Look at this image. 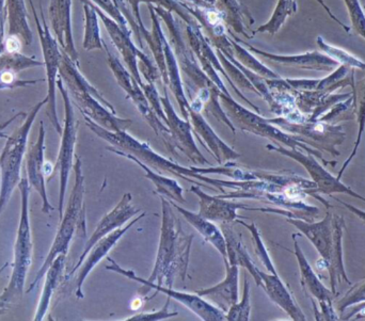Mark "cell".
<instances>
[{"mask_svg":"<svg viewBox=\"0 0 365 321\" xmlns=\"http://www.w3.org/2000/svg\"><path fill=\"white\" fill-rule=\"evenodd\" d=\"M250 284L245 275L244 293L240 302L235 303L230 307L225 313V320L229 321H249L250 320Z\"/></svg>","mask_w":365,"mask_h":321,"instance_id":"37","label":"cell"},{"mask_svg":"<svg viewBox=\"0 0 365 321\" xmlns=\"http://www.w3.org/2000/svg\"><path fill=\"white\" fill-rule=\"evenodd\" d=\"M61 53L60 77L66 83V90L74 98L81 112L110 132L128 130L133 124L132 120L115 117V108L88 83L77 68L76 63L66 53Z\"/></svg>","mask_w":365,"mask_h":321,"instance_id":"3","label":"cell"},{"mask_svg":"<svg viewBox=\"0 0 365 321\" xmlns=\"http://www.w3.org/2000/svg\"><path fill=\"white\" fill-rule=\"evenodd\" d=\"M259 277H261L262 283H263V290L268 295L270 299L280 307L283 311L287 312L292 320H306L304 313L300 311L299 307L295 303L291 293L285 288L278 273H265L259 270Z\"/></svg>","mask_w":365,"mask_h":321,"instance_id":"27","label":"cell"},{"mask_svg":"<svg viewBox=\"0 0 365 321\" xmlns=\"http://www.w3.org/2000/svg\"><path fill=\"white\" fill-rule=\"evenodd\" d=\"M86 124L88 127L98 135L101 139L110 143L113 147L121 149V151L128 152L132 154L135 157L145 162L148 166L152 168L158 169V170L167 171L175 177L186 179L189 183L197 184L200 187H214L220 190L225 194V188H229L232 190H259L263 188V181H222V179H210L206 175L197 173L193 168H186L177 162H171L167 158L163 157L160 154L155 153L151 149L150 144L141 141L137 140L134 137L130 136L123 132H110L106 128L98 125L96 122L92 121L87 115H83Z\"/></svg>","mask_w":365,"mask_h":321,"instance_id":"1","label":"cell"},{"mask_svg":"<svg viewBox=\"0 0 365 321\" xmlns=\"http://www.w3.org/2000/svg\"><path fill=\"white\" fill-rule=\"evenodd\" d=\"M169 305H170V298L168 297L166 305L162 310L158 312H150V313H140L132 317L126 318V321H158L168 320V318L175 317L179 315L178 312L169 311Z\"/></svg>","mask_w":365,"mask_h":321,"instance_id":"41","label":"cell"},{"mask_svg":"<svg viewBox=\"0 0 365 321\" xmlns=\"http://www.w3.org/2000/svg\"><path fill=\"white\" fill-rule=\"evenodd\" d=\"M92 2L96 4L100 9H103L109 17H113V21H117L119 23L120 27L124 30V31L132 33V29L128 28V21L124 17L123 13L119 10L115 2L113 0H92Z\"/></svg>","mask_w":365,"mask_h":321,"instance_id":"40","label":"cell"},{"mask_svg":"<svg viewBox=\"0 0 365 321\" xmlns=\"http://www.w3.org/2000/svg\"><path fill=\"white\" fill-rule=\"evenodd\" d=\"M297 10L298 4L296 0H278V4H277L276 9H274L269 21L257 28L255 31H253V33L268 32L272 36H274L282 27L287 17L295 14Z\"/></svg>","mask_w":365,"mask_h":321,"instance_id":"32","label":"cell"},{"mask_svg":"<svg viewBox=\"0 0 365 321\" xmlns=\"http://www.w3.org/2000/svg\"><path fill=\"white\" fill-rule=\"evenodd\" d=\"M245 45L257 55L267 58V59L278 62V63L284 64V65L295 66V68H304V70H319V72H332L339 66L334 60L321 51H310V53H302V55H276V53L259 51L247 43H245Z\"/></svg>","mask_w":365,"mask_h":321,"instance_id":"21","label":"cell"},{"mask_svg":"<svg viewBox=\"0 0 365 321\" xmlns=\"http://www.w3.org/2000/svg\"><path fill=\"white\" fill-rule=\"evenodd\" d=\"M42 65H44V62L38 61L34 56L27 57L19 51L9 53L4 51L0 53V75L6 72L19 75L21 70Z\"/></svg>","mask_w":365,"mask_h":321,"instance_id":"33","label":"cell"},{"mask_svg":"<svg viewBox=\"0 0 365 321\" xmlns=\"http://www.w3.org/2000/svg\"><path fill=\"white\" fill-rule=\"evenodd\" d=\"M336 201H340V200H338V199H336ZM340 202H341V201H340ZM341 203H343V204H344L345 206L347 207V209H351V211H354V213H355L356 215L359 216V217L361 218V219H364L365 221L364 211H360V209H355V207L351 206V205L346 204V203H344V202H341Z\"/></svg>","mask_w":365,"mask_h":321,"instance_id":"47","label":"cell"},{"mask_svg":"<svg viewBox=\"0 0 365 321\" xmlns=\"http://www.w3.org/2000/svg\"><path fill=\"white\" fill-rule=\"evenodd\" d=\"M73 170L75 172V183L71 192L70 200H68V206H66V213L63 217L60 220V226L58 228L57 235L55 241L51 246V251L47 254L46 260L44 264L41 267L40 270L36 273V279L30 284L26 294H30L36 290V286L40 283L42 278L44 277L49 267L53 264L60 254L66 256L68 248H70L71 241H72L74 235H78L81 238L87 236V219H86V206L83 203V196H85V177L81 169V159L79 156L75 155V164H73Z\"/></svg>","mask_w":365,"mask_h":321,"instance_id":"4","label":"cell"},{"mask_svg":"<svg viewBox=\"0 0 365 321\" xmlns=\"http://www.w3.org/2000/svg\"><path fill=\"white\" fill-rule=\"evenodd\" d=\"M83 2L86 16L85 38L83 48L86 51L92 49H104V42L101 38L100 27H98V13L96 6L89 0H81Z\"/></svg>","mask_w":365,"mask_h":321,"instance_id":"31","label":"cell"},{"mask_svg":"<svg viewBox=\"0 0 365 321\" xmlns=\"http://www.w3.org/2000/svg\"><path fill=\"white\" fill-rule=\"evenodd\" d=\"M162 202V230L160 247L151 277L147 281L173 288L178 277L184 281L188 270L193 235L182 231L181 220L175 215L170 200L160 196Z\"/></svg>","mask_w":365,"mask_h":321,"instance_id":"2","label":"cell"},{"mask_svg":"<svg viewBox=\"0 0 365 321\" xmlns=\"http://www.w3.org/2000/svg\"><path fill=\"white\" fill-rule=\"evenodd\" d=\"M107 53H108V64L110 66L111 70L115 74V79L119 83L120 87L128 93V98L134 102L135 106L138 108L139 112L143 115V117L147 120L148 123L151 125L155 132L156 136L162 139L163 142L167 147V149L171 154H175L177 149H175V142H173V136H171L170 130L168 126L163 122V120L156 115L154 109L150 105L145 92L141 89L140 85L137 83L136 79L134 78L132 74L124 68L123 64L118 59L117 56L113 55L109 51L108 47L105 45Z\"/></svg>","mask_w":365,"mask_h":321,"instance_id":"8","label":"cell"},{"mask_svg":"<svg viewBox=\"0 0 365 321\" xmlns=\"http://www.w3.org/2000/svg\"><path fill=\"white\" fill-rule=\"evenodd\" d=\"M94 6H96V13H98V16L101 17L103 23H104L113 44L115 45L118 51L121 53L128 70H130V74L134 76L137 83L140 85V87H143V83L141 80L140 73H139L138 68L139 61L140 62L141 73H143L147 83H155V81L160 78V73H158V68L153 65L149 57L133 44L132 40H130V34L132 33L124 31L117 21H113L108 15L103 12L102 9L98 8L96 4H94Z\"/></svg>","mask_w":365,"mask_h":321,"instance_id":"10","label":"cell"},{"mask_svg":"<svg viewBox=\"0 0 365 321\" xmlns=\"http://www.w3.org/2000/svg\"><path fill=\"white\" fill-rule=\"evenodd\" d=\"M6 267H9L8 263H6V264H4V266L0 267V275H1L2 271H4V269L6 268Z\"/></svg>","mask_w":365,"mask_h":321,"instance_id":"48","label":"cell"},{"mask_svg":"<svg viewBox=\"0 0 365 321\" xmlns=\"http://www.w3.org/2000/svg\"><path fill=\"white\" fill-rule=\"evenodd\" d=\"M317 2H319V4H321L322 6H323L324 9H325L326 12H327V14L329 15L330 19H334V21H336V23H338L339 26H341V27L344 29V31L346 32H351V28L349 27V26L345 25L343 21H341L340 19H338V17L336 16V15L334 14V12H332L331 10H330L329 6H327V4H325V1L324 0H317Z\"/></svg>","mask_w":365,"mask_h":321,"instance_id":"45","label":"cell"},{"mask_svg":"<svg viewBox=\"0 0 365 321\" xmlns=\"http://www.w3.org/2000/svg\"><path fill=\"white\" fill-rule=\"evenodd\" d=\"M355 31L365 40V12L359 0H344Z\"/></svg>","mask_w":365,"mask_h":321,"instance_id":"39","label":"cell"},{"mask_svg":"<svg viewBox=\"0 0 365 321\" xmlns=\"http://www.w3.org/2000/svg\"><path fill=\"white\" fill-rule=\"evenodd\" d=\"M106 149L107 151L111 152V153L115 154V155L128 158V159L132 160L133 162L138 164V166L145 171V177L154 184L160 196H164L165 198L168 199V200L173 201V202L180 203V204L186 203V200H185L184 196H182V186L180 185L175 179H169V177L154 172L148 164L141 162L138 158L135 157L132 154L128 153V152L121 151V149H117V147H113V145L107 147Z\"/></svg>","mask_w":365,"mask_h":321,"instance_id":"26","label":"cell"},{"mask_svg":"<svg viewBox=\"0 0 365 321\" xmlns=\"http://www.w3.org/2000/svg\"><path fill=\"white\" fill-rule=\"evenodd\" d=\"M219 100H220L221 106L225 108V110H227L225 112L227 113V117H230L231 122H235L240 130L270 139L276 143L289 145L291 149H297L298 147H302L312 155L317 153L310 147L302 144L295 137L289 136L282 130H278L274 124L270 123L269 120L264 119L257 113L252 112L245 107L240 106L231 98V94L220 92Z\"/></svg>","mask_w":365,"mask_h":321,"instance_id":"7","label":"cell"},{"mask_svg":"<svg viewBox=\"0 0 365 321\" xmlns=\"http://www.w3.org/2000/svg\"><path fill=\"white\" fill-rule=\"evenodd\" d=\"M108 262L110 263V265L106 267L107 270L119 273V275H124V277L128 278V279L133 280V281L140 282L143 288L139 290V294L143 295V296L148 294V290H154L158 293L167 295L170 299H175V301L181 303L182 305L190 310L191 312H193L202 320H225V312L221 311L220 309L210 303V301L197 296V294H187V293L173 290V288L158 285V284L152 283V282L147 281V280L143 279V278L137 277L134 271L125 270V269L122 268L113 258H108Z\"/></svg>","mask_w":365,"mask_h":321,"instance_id":"12","label":"cell"},{"mask_svg":"<svg viewBox=\"0 0 365 321\" xmlns=\"http://www.w3.org/2000/svg\"><path fill=\"white\" fill-rule=\"evenodd\" d=\"M19 190L21 194V218L14 245V260L11 265L12 275L9 285L0 295V310L4 311H6L13 302L23 297L26 277L32 263L34 243L29 219V196L31 188L28 183L27 177H21Z\"/></svg>","mask_w":365,"mask_h":321,"instance_id":"5","label":"cell"},{"mask_svg":"<svg viewBox=\"0 0 365 321\" xmlns=\"http://www.w3.org/2000/svg\"><path fill=\"white\" fill-rule=\"evenodd\" d=\"M230 42H231L232 49H233V55L235 53L236 57L240 60V63H244L245 65L248 66V68H250V70H252L253 73L263 77V78H281L278 74L272 72L267 66L264 65L259 60L252 57L246 49L242 48L237 43L234 42V40H230Z\"/></svg>","mask_w":365,"mask_h":321,"instance_id":"36","label":"cell"},{"mask_svg":"<svg viewBox=\"0 0 365 321\" xmlns=\"http://www.w3.org/2000/svg\"><path fill=\"white\" fill-rule=\"evenodd\" d=\"M175 209H177L182 217L186 219V221L190 224L191 226L195 228V231L200 233L204 241L206 243H210L219 253L222 256L223 262H225V267H229L230 264L227 262V243H225V236H223L222 231L219 228L216 224L210 220L205 219L202 217L199 214L192 213V211H187L182 209L180 205L175 204V202L170 201Z\"/></svg>","mask_w":365,"mask_h":321,"instance_id":"25","label":"cell"},{"mask_svg":"<svg viewBox=\"0 0 365 321\" xmlns=\"http://www.w3.org/2000/svg\"><path fill=\"white\" fill-rule=\"evenodd\" d=\"M66 256L60 254L53 261L48 270L45 273V284L43 288L42 295H41L40 301H38V309H36L34 321H40L46 315L47 311L51 305V297L55 293L56 288L59 285L60 278L63 273L64 266H66Z\"/></svg>","mask_w":365,"mask_h":321,"instance_id":"30","label":"cell"},{"mask_svg":"<svg viewBox=\"0 0 365 321\" xmlns=\"http://www.w3.org/2000/svg\"><path fill=\"white\" fill-rule=\"evenodd\" d=\"M48 98H45L42 102H38L26 117L25 122L19 130H15L6 139V145L0 155V215L10 202L11 196L15 188L19 187L21 181V164L25 157L26 147H27L28 136L32 124L38 115V111L43 106L47 105Z\"/></svg>","mask_w":365,"mask_h":321,"instance_id":"6","label":"cell"},{"mask_svg":"<svg viewBox=\"0 0 365 321\" xmlns=\"http://www.w3.org/2000/svg\"><path fill=\"white\" fill-rule=\"evenodd\" d=\"M31 6L32 12H34V21H36V29H38V36H40L41 46H42L43 56H44L45 70H46L47 80V102L46 115L51 125L55 128L56 132L62 135V130L59 123V117L57 115V105H56V87H57L58 75H59L60 62H61L62 53L59 51V44L57 40L51 36L49 31L48 26L43 14L42 6H41V17H42V23L36 14L32 0H29Z\"/></svg>","mask_w":365,"mask_h":321,"instance_id":"9","label":"cell"},{"mask_svg":"<svg viewBox=\"0 0 365 321\" xmlns=\"http://www.w3.org/2000/svg\"><path fill=\"white\" fill-rule=\"evenodd\" d=\"M294 246H295V254L299 263L300 273H302V284L304 290L310 292L313 296L317 297L321 303L325 320H336V314L332 310V293H330L323 284L317 279L313 269L309 265L308 261L304 258L299 245H298L296 234L293 235Z\"/></svg>","mask_w":365,"mask_h":321,"instance_id":"23","label":"cell"},{"mask_svg":"<svg viewBox=\"0 0 365 321\" xmlns=\"http://www.w3.org/2000/svg\"><path fill=\"white\" fill-rule=\"evenodd\" d=\"M57 87L61 93L64 102V127L62 130L61 145H60L59 154H58L56 169L59 170L60 187H59V219L63 217L64 199H66V188H68V177L72 170L73 159L75 157V144L77 139V127L78 122L75 117L74 109L68 90L64 88L63 80L58 75Z\"/></svg>","mask_w":365,"mask_h":321,"instance_id":"11","label":"cell"},{"mask_svg":"<svg viewBox=\"0 0 365 321\" xmlns=\"http://www.w3.org/2000/svg\"><path fill=\"white\" fill-rule=\"evenodd\" d=\"M236 223L240 226H245L250 231L251 235H252L253 241H255V251H257V256L261 258L262 263L264 266L267 269L268 273H277L276 269H274V264H272V260H270L269 254H268L267 249H266L265 245H264L263 241L261 238V234H259V228H257L255 223L251 222L250 224L246 223L242 220H236Z\"/></svg>","mask_w":365,"mask_h":321,"instance_id":"38","label":"cell"},{"mask_svg":"<svg viewBox=\"0 0 365 321\" xmlns=\"http://www.w3.org/2000/svg\"><path fill=\"white\" fill-rule=\"evenodd\" d=\"M317 43L322 53L331 58L339 65L347 66V68H351V70H357V68L358 70H365V62L360 60L359 58L351 55L345 49L341 48V47L328 44L324 40L323 36H317Z\"/></svg>","mask_w":365,"mask_h":321,"instance_id":"34","label":"cell"},{"mask_svg":"<svg viewBox=\"0 0 365 321\" xmlns=\"http://www.w3.org/2000/svg\"><path fill=\"white\" fill-rule=\"evenodd\" d=\"M147 216V213H143L140 216L136 218V219L130 221V223L126 224L125 226H122V228H117V230L111 232L110 234L107 235V236L103 237L101 241H98V243L94 245V247L92 248L91 251L88 254L87 258L83 261V265H81V268L78 269V275H77V281H76V297L78 299H83L85 295L83 293V283H85L86 279H87L89 273L96 268V265L101 262V261L104 260L107 256H108L110 250L117 245L118 241L122 238V236L128 233V231L132 228L134 224H136L137 222L140 221L143 218H145Z\"/></svg>","mask_w":365,"mask_h":321,"instance_id":"17","label":"cell"},{"mask_svg":"<svg viewBox=\"0 0 365 321\" xmlns=\"http://www.w3.org/2000/svg\"><path fill=\"white\" fill-rule=\"evenodd\" d=\"M225 269H227V277L221 283L205 290H197L195 294L202 298L207 299L210 303L227 313L232 305L238 302L240 267L229 266L225 267Z\"/></svg>","mask_w":365,"mask_h":321,"instance_id":"22","label":"cell"},{"mask_svg":"<svg viewBox=\"0 0 365 321\" xmlns=\"http://www.w3.org/2000/svg\"><path fill=\"white\" fill-rule=\"evenodd\" d=\"M6 19L9 23V36L19 38L24 44L30 46L34 34L27 21L25 0H6Z\"/></svg>","mask_w":365,"mask_h":321,"instance_id":"28","label":"cell"},{"mask_svg":"<svg viewBox=\"0 0 365 321\" xmlns=\"http://www.w3.org/2000/svg\"><path fill=\"white\" fill-rule=\"evenodd\" d=\"M221 231L227 243V262L230 266L244 267L252 275L257 285L259 288H263V283L259 275V269L255 266L248 250L246 249V246L242 243V235L234 231L231 223L221 224Z\"/></svg>","mask_w":365,"mask_h":321,"instance_id":"24","label":"cell"},{"mask_svg":"<svg viewBox=\"0 0 365 321\" xmlns=\"http://www.w3.org/2000/svg\"><path fill=\"white\" fill-rule=\"evenodd\" d=\"M163 46H164L165 58H166L168 87H170L171 91L173 92L175 98H177L182 117H184L185 120L189 121V110L191 108L188 100H187L186 95H185L184 90H182V81L181 74H180L179 64H178L177 58H175L173 48H171L169 43L167 42L164 34H163Z\"/></svg>","mask_w":365,"mask_h":321,"instance_id":"29","label":"cell"},{"mask_svg":"<svg viewBox=\"0 0 365 321\" xmlns=\"http://www.w3.org/2000/svg\"><path fill=\"white\" fill-rule=\"evenodd\" d=\"M71 6L72 0H51L49 17L56 34V40L61 47V51L66 53L77 64L78 53L73 40Z\"/></svg>","mask_w":365,"mask_h":321,"instance_id":"20","label":"cell"},{"mask_svg":"<svg viewBox=\"0 0 365 321\" xmlns=\"http://www.w3.org/2000/svg\"><path fill=\"white\" fill-rule=\"evenodd\" d=\"M132 201V194H124L121 200H120V202L115 205V209H111L108 214L104 216V218L101 220L100 223L96 226V231H94L92 236L90 237L87 243H86L85 249H83V252L81 253L78 262L75 265L72 271L68 273L66 279H70V278L74 275L75 273L81 268L83 261H85L89 252L91 251L92 248L94 247V245H96L98 241H101L103 237L110 234L111 232L117 230V228H122L128 220L132 219L133 217H135V216L140 213V209H136V207L133 205Z\"/></svg>","mask_w":365,"mask_h":321,"instance_id":"14","label":"cell"},{"mask_svg":"<svg viewBox=\"0 0 365 321\" xmlns=\"http://www.w3.org/2000/svg\"><path fill=\"white\" fill-rule=\"evenodd\" d=\"M130 6H132L133 15H134L135 19H136L137 23H138L139 28H140V33L141 36H143V40H147L150 36H151V32L148 31L145 29V25H143V19H141L140 12H139V4L141 2H145V4H153V0H128Z\"/></svg>","mask_w":365,"mask_h":321,"instance_id":"43","label":"cell"},{"mask_svg":"<svg viewBox=\"0 0 365 321\" xmlns=\"http://www.w3.org/2000/svg\"><path fill=\"white\" fill-rule=\"evenodd\" d=\"M353 290V292L349 293L347 296H345L343 300L339 302L338 307L341 312L344 311L347 307L354 305V303H359L361 302V301H365V282L360 286L357 285L356 290Z\"/></svg>","mask_w":365,"mask_h":321,"instance_id":"42","label":"cell"},{"mask_svg":"<svg viewBox=\"0 0 365 321\" xmlns=\"http://www.w3.org/2000/svg\"><path fill=\"white\" fill-rule=\"evenodd\" d=\"M21 115H25V113L19 112V115H14V117H11V119L9 120L8 122H6V123L1 124V125H0V138L8 139V135L4 134V128L8 127V126L10 125V124L12 123V122L14 121L15 119H17V117H21Z\"/></svg>","mask_w":365,"mask_h":321,"instance_id":"46","label":"cell"},{"mask_svg":"<svg viewBox=\"0 0 365 321\" xmlns=\"http://www.w3.org/2000/svg\"><path fill=\"white\" fill-rule=\"evenodd\" d=\"M266 149L269 151L278 152L282 155L287 156V157L293 158V159L299 162L304 168L309 171L313 181L317 185V191L325 192V194H332V192H346V194H351L355 198L361 199L365 201V199L361 198L359 194H356L355 192L351 191L349 187H345L344 185L339 181L338 179H334L327 171L324 170L319 166V162L311 157V156H306L304 154L300 153L298 149H287L285 147H281L280 144H268Z\"/></svg>","mask_w":365,"mask_h":321,"instance_id":"16","label":"cell"},{"mask_svg":"<svg viewBox=\"0 0 365 321\" xmlns=\"http://www.w3.org/2000/svg\"><path fill=\"white\" fill-rule=\"evenodd\" d=\"M160 102L167 117L166 125L170 130L175 149H181L189 159L192 160L193 164L203 167L210 166L208 160L197 149V143L193 139L190 121L182 120L175 112L169 98L167 85L164 87V96H160Z\"/></svg>","mask_w":365,"mask_h":321,"instance_id":"13","label":"cell"},{"mask_svg":"<svg viewBox=\"0 0 365 321\" xmlns=\"http://www.w3.org/2000/svg\"><path fill=\"white\" fill-rule=\"evenodd\" d=\"M189 191L199 198V215L210 221L232 223L235 222L237 218H242L237 215L238 209H249V207L242 203H236L230 199L221 198L220 196H210L204 192L200 186H192Z\"/></svg>","mask_w":365,"mask_h":321,"instance_id":"18","label":"cell"},{"mask_svg":"<svg viewBox=\"0 0 365 321\" xmlns=\"http://www.w3.org/2000/svg\"><path fill=\"white\" fill-rule=\"evenodd\" d=\"M45 128L41 122L38 136L36 142L28 145L26 154V170H27L28 183L34 188L42 199V211L49 215L53 211V206L48 201L46 191V181L44 172Z\"/></svg>","mask_w":365,"mask_h":321,"instance_id":"15","label":"cell"},{"mask_svg":"<svg viewBox=\"0 0 365 321\" xmlns=\"http://www.w3.org/2000/svg\"><path fill=\"white\" fill-rule=\"evenodd\" d=\"M6 0H0V53L4 51V23H6Z\"/></svg>","mask_w":365,"mask_h":321,"instance_id":"44","label":"cell"},{"mask_svg":"<svg viewBox=\"0 0 365 321\" xmlns=\"http://www.w3.org/2000/svg\"><path fill=\"white\" fill-rule=\"evenodd\" d=\"M189 121L195 137H197L201 144L214 155L218 164H227L240 157L237 152L223 142L216 132L210 127V124L202 117L201 112L189 110Z\"/></svg>","mask_w":365,"mask_h":321,"instance_id":"19","label":"cell"},{"mask_svg":"<svg viewBox=\"0 0 365 321\" xmlns=\"http://www.w3.org/2000/svg\"><path fill=\"white\" fill-rule=\"evenodd\" d=\"M353 93H354V102H355V107H358V122H359V134H358V140L356 142L355 149H354L353 154L351 157L346 160L344 167H343L342 171L339 174L338 179H340L342 177L343 172H344L346 167L349 166V162L353 159L354 156L356 155V151H357L358 145H359L360 140H361L362 132H364L365 126V77L364 79L359 81H355V85H353Z\"/></svg>","mask_w":365,"mask_h":321,"instance_id":"35","label":"cell"}]
</instances>
